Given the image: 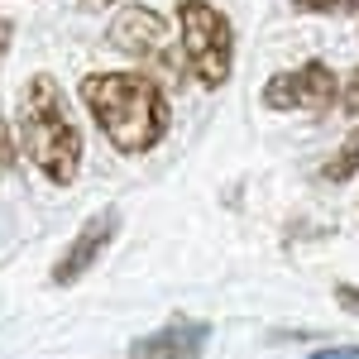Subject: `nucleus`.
Wrapping results in <instances>:
<instances>
[{
    "mask_svg": "<svg viewBox=\"0 0 359 359\" xmlns=\"http://www.w3.org/2000/svg\"><path fill=\"white\" fill-rule=\"evenodd\" d=\"M82 101L96 120V130L130 158L158 149L172 125L163 86L144 72H91V77H82Z\"/></svg>",
    "mask_w": 359,
    "mask_h": 359,
    "instance_id": "obj_1",
    "label": "nucleus"
},
{
    "mask_svg": "<svg viewBox=\"0 0 359 359\" xmlns=\"http://www.w3.org/2000/svg\"><path fill=\"white\" fill-rule=\"evenodd\" d=\"M15 135L25 158L53 187H72L82 172V130L67 111V96L48 72H34L20 96V115H15Z\"/></svg>",
    "mask_w": 359,
    "mask_h": 359,
    "instance_id": "obj_2",
    "label": "nucleus"
},
{
    "mask_svg": "<svg viewBox=\"0 0 359 359\" xmlns=\"http://www.w3.org/2000/svg\"><path fill=\"white\" fill-rule=\"evenodd\" d=\"M177 29H182V57L187 72L206 91H221L235 72V29L211 0H177Z\"/></svg>",
    "mask_w": 359,
    "mask_h": 359,
    "instance_id": "obj_3",
    "label": "nucleus"
},
{
    "mask_svg": "<svg viewBox=\"0 0 359 359\" xmlns=\"http://www.w3.org/2000/svg\"><path fill=\"white\" fill-rule=\"evenodd\" d=\"M340 101V82L326 62H302L269 77L264 86V106L269 111H302V115H326Z\"/></svg>",
    "mask_w": 359,
    "mask_h": 359,
    "instance_id": "obj_4",
    "label": "nucleus"
},
{
    "mask_svg": "<svg viewBox=\"0 0 359 359\" xmlns=\"http://www.w3.org/2000/svg\"><path fill=\"white\" fill-rule=\"evenodd\" d=\"M115 235H120V211H115V206L96 211V216H91V221L77 230V240L57 254V264H53V287H72L77 278H86L91 269H96V259H101V254L115 245Z\"/></svg>",
    "mask_w": 359,
    "mask_h": 359,
    "instance_id": "obj_5",
    "label": "nucleus"
},
{
    "mask_svg": "<svg viewBox=\"0 0 359 359\" xmlns=\"http://www.w3.org/2000/svg\"><path fill=\"white\" fill-rule=\"evenodd\" d=\"M106 39H111V48L139 57V62H158V67H168V48H163L168 43V25H163V15H154L149 5H125V10L111 20Z\"/></svg>",
    "mask_w": 359,
    "mask_h": 359,
    "instance_id": "obj_6",
    "label": "nucleus"
},
{
    "mask_svg": "<svg viewBox=\"0 0 359 359\" xmlns=\"http://www.w3.org/2000/svg\"><path fill=\"white\" fill-rule=\"evenodd\" d=\"M211 345V321H192V316H172L158 331L139 335L130 345V359H201Z\"/></svg>",
    "mask_w": 359,
    "mask_h": 359,
    "instance_id": "obj_7",
    "label": "nucleus"
},
{
    "mask_svg": "<svg viewBox=\"0 0 359 359\" xmlns=\"http://www.w3.org/2000/svg\"><path fill=\"white\" fill-rule=\"evenodd\" d=\"M355 172H359V130H355L350 139H345L340 149H335L331 158H326V168H321V177H326V182H350Z\"/></svg>",
    "mask_w": 359,
    "mask_h": 359,
    "instance_id": "obj_8",
    "label": "nucleus"
},
{
    "mask_svg": "<svg viewBox=\"0 0 359 359\" xmlns=\"http://www.w3.org/2000/svg\"><path fill=\"white\" fill-rule=\"evenodd\" d=\"M10 39H15V25L10 20H0V62L10 53ZM15 163V144H10V130H5V120H0V168Z\"/></svg>",
    "mask_w": 359,
    "mask_h": 359,
    "instance_id": "obj_9",
    "label": "nucleus"
},
{
    "mask_svg": "<svg viewBox=\"0 0 359 359\" xmlns=\"http://www.w3.org/2000/svg\"><path fill=\"white\" fill-rule=\"evenodd\" d=\"M302 15H359V0H292Z\"/></svg>",
    "mask_w": 359,
    "mask_h": 359,
    "instance_id": "obj_10",
    "label": "nucleus"
},
{
    "mask_svg": "<svg viewBox=\"0 0 359 359\" xmlns=\"http://www.w3.org/2000/svg\"><path fill=\"white\" fill-rule=\"evenodd\" d=\"M340 106H345V115H359V67L345 77V91H340Z\"/></svg>",
    "mask_w": 359,
    "mask_h": 359,
    "instance_id": "obj_11",
    "label": "nucleus"
},
{
    "mask_svg": "<svg viewBox=\"0 0 359 359\" xmlns=\"http://www.w3.org/2000/svg\"><path fill=\"white\" fill-rule=\"evenodd\" d=\"M335 302L345 306L350 316H359V287H350V283H340V287H335Z\"/></svg>",
    "mask_w": 359,
    "mask_h": 359,
    "instance_id": "obj_12",
    "label": "nucleus"
},
{
    "mask_svg": "<svg viewBox=\"0 0 359 359\" xmlns=\"http://www.w3.org/2000/svg\"><path fill=\"white\" fill-rule=\"evenodd\" d=\"M306 359H359V345H331V350H316Z\"/></svg>",
    "mask_w": 359,
    "mask_h": 359,
    "instance_id": "obj_13",
    "label": "nucleus"
},
{
    "mask_svg": "<svg viewBox=\"0 0 359 359\" xmlns=\"http://www.w3.org/2000/svg\"><path fill=\"white\" fill-rule=\"evenodd\" d=\"M91 5H120V0H91Z\"/></svg>",
    "mask_w": 359,
    "mask_h": 359,
    "instance_id": "obj_14",
    "label": "nucleus"
},
{
    "mask_svg": "<svg viewBox=\"0 0 359 359\" xmlns=\"http://www.w3.org/2000/svg\"><path fill=\"white\" fill-rule=\"evenodd\" d=\"M0 172H5V168H0Z\"/></svg>",
    "mask_w": 359,
    "mask_h": 359,
    "instance_id": "obj_15",
    "label": "nucleus"
}]
</instances>
